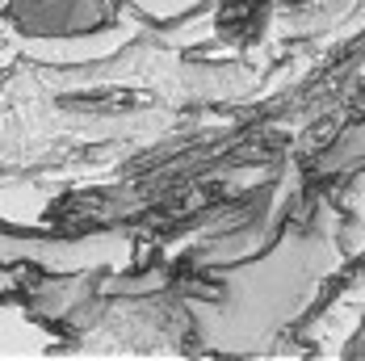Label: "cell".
Returning a JSON list of instances; mask_svg holds the SVG:
<instances>
[{"label": "cell", "instance_id": "obj_1", "mask_svg": "<svg viewBox=\"0 0 365 361\" xmlns=\"http://www.w3.org/2000/svg\"><path fill=\"white\" fill-rule=\"evenodd\" d=\"M0 17L13 46L42 63L106 59L143 30L122 0H0Z\"/></svg>", "mask_w": 365, "mask_h": 361}, {"label": "cell", "instance_id": "obj_2", "mask_svg": "<svg viewBox=\"0 0 365 361\" xmlns=\"http://www.w3.org/2000/svg\"><path fill=\"white\" fill-rule=\"evenodd\" d=\"M269 13V0H215V17H219V34L248 42L260 34V21Z\"/></svg>", "mask_w": 365, "mask_h": 361}, {"label": "cell", "instance_id": "obj_3", "mask_svg": "<svg viewBox=\"0 0 365 361\" xmlns=\"http://www.w3.org/2000/svg\"><path fill=\"white\" fill-rule=\"evenodd\" d=\"M139 21H177L193 9H206L210 0H122Z\"/></svg>", "mask_w": 365, "mask_h": 361}, {"label": "cell", "instance_id": "obj_4", "mask_svg": "<svg viewBox=\"0 0 365 361\" xmlns=\"http://www.w3.org/2000/svg\"><path fill=\"white\" fill-rule=\"evenodd\" d=\"M13 51H17V46H13L9 26H4V17H0V63H9V59H13Z\"/></svg>", "mask_w": 365, "mask_h": 361}]
</instances>
